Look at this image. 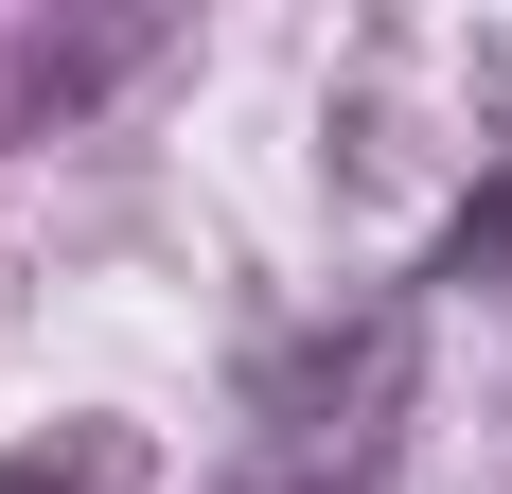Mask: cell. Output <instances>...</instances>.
I'll use <instances>...</instances> for the list:
<instances>
[{
  "mask_svg": "<svg viewBox=\"0 0 512 494\" xmlns=\"http://www.w3.org/2000/svg\"><path fill=\"white\" fill-rule=\"evenodd\" d=\"M389 442H407V300H354V336H283L248 371L230 494H389Z\"/></svg>",
  "mask_w": 512,
  "mask_h": 494,
  "instance_id": "obj_1",
  "label": "cell"
},
{
  "mask_svg": "<svg viewBox=\"0 0 512 494\" xmlns=\"http://www.w3.org/2000/svg\"><path fill=\"white\" fill-rule=\"evenodd\" d=\"M0 494H89V459H0Z\"/></svg>",
  "mask_w": 512,
  "mask_h": 494,
  "instance_id": "obj_2",
  "label": "cell"
}]
</instances>
